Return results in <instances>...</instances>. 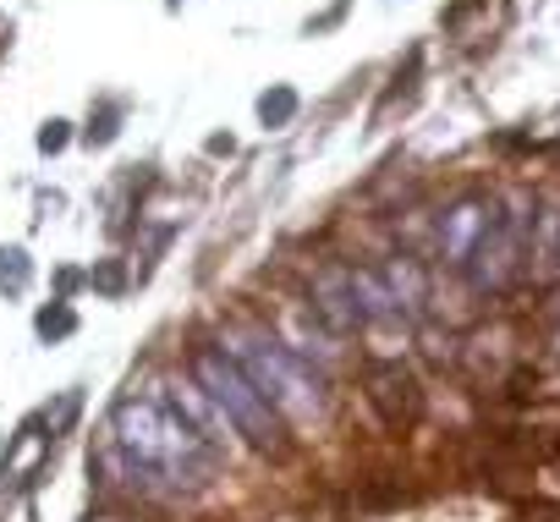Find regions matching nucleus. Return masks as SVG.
<instances>
[{
	"label": "nucleus",
	"mask_w": 560,
	"mask_h": 522,
	"mask_svg": "<svg viewBox=\"0 0 560 522\" xmlns=\"http://www.w3.org/2000/svg\"><path fill=\"white\" fill-rule=\"evenodd\" d=\"M527 231H533V214L494 198V214H489V225H483V236L467 258V276H472L478 292H505L527 270Z\"/></svg>",
	"instance_id": "4"
},
{
	"label": "nucleus",
	"mask_w": 560,
	"mask_h": 522,
	"mask_svg": "<svg viewBox=\"0 0 560 522\" xmlns=\"http://www.w3.org/2000/svg\"><path fill=\"white\" fill-rule=\"evenodd\" d=\"M292 111H298V94H292V89H275V94H264V100H258L264 127H287V121H292Z\"/></svg>",
	"instance_id": "13"
},
{
	"label": "nucleus",
	"mask_w": 560,
	"mask_h": 522,
	"mask_svg": "<svg viewBox=\"0 0 560 522\" xmlns=\"http://www.w3.org/2000/svg\"><path fill=\"white\" fill-rule=\"evenodd\" d=\"M369 402L385 418V429H401L418 413V380L401 363H374L369 369Z\"/></svg>",
	"instance_id": "8"
},
{
	"label": "nucleus",
	"mask_w": 560,
	"mask_h": 522,
	"mask_svg": "<svg viewBox=\"0 0 560 522\" xmlns=\"http://www.w3.org/2000/svg\"><path fill=\"white\" fill-rule=\"evenodd\" d=\"M527 276L533 281H555L560 276V209H538L533 231H527Z\"/></svg>",
	"instance_id": "10"
},
{
	"label": "nucleus",
	"mask_w": 560,
	"mask_h": 522,
	"mask_svg": "<svg viewBox=\"0 0 560 522\" xmlns=\"http://www.w3.org/2000/svg\"><path fill=\"white\" fill-rule=\"evenodd\" d=\"M308 309H314L336 336L363 330V309H358V292H352V270H347V265H325V270L308 281Z\"/></svg>",
	"instance_id": "5"
},
{
	"label": "nucleus",
	"mask_w": 560,
	"mask_h": 522,
	"mask_svg": "<svg viewBox=\"0 0 560 522\" xmlns=\"http://www.w3.org/2000/svg\"><path fill=\"white\" fill-rule=\"evenodd\" d=\"M72 330V314L56 309V314H39V336H67Z\"/></svg>",
	"instance_id": "15"
},
{
	"label": "nucleus",
	"mask_w": 560,
	"mask_h": 522,
	"mask_svg": "<svg viewBox=\"0 0 560 522\" xmlns=\"http://www.w3.org/2000/svg\"><path fill=\"white\" fill-rule=\"evenodd\" d=\"M275 336L287 341V347H292L308 369H319V374L341 363V336H336V330H330V325L308 309V303H303V309H287V320H280V330H275Z\"/></svg>",
	"instance_id": "6"
},
{
	"label": "nucleus",
	"mask_w": 560,
	"mask_h": 522,
	"mask_svg": "<svg viewBox=\"0 0 560 522\" xmlns=\"http://www.w3.org/2000/svg\"><path fill=\"white\" fill-rule=\"evenodd\" d=\"M39 143H45V149H61V143H67V132H61V121H50V132H45Z\"/></svg>",
	"instance_id": "16"
},
{
	"label": "nucleus",
	"mask_w": 560,
	"mask_h": 522,
	"mask_svg": "<svg viewBox=\"0 0 560 522\" xmlns=\"http://www.w3.org/2000/svg\"><path fill=\"white\" fill-rule=\"evenodd\" d=\"M165 396H171V407H176V413H182V418H187V424H192L203 440L231 445V429H236V424L225 418V407H220V402H214V396H209V391H203L192 374H187V380H171V385H165Z\"/></svg>",
	"instance_id": "9"
},
{
	"label": "nucleus",
	"mask_w": 560,
	"mask_h": 522,
	"mask_svg": "<svg viewBox=\"0 0 560 522\" xmlns=\"http://www.w3.org/2000/svg\"><path fill=\"white\" fill-rule=\"evenodd\" d=\"M187 374L225 407V418L236 424V434L253 445V451H264V456H280L287 451V418H280V407L247 380V369L220 347V341H198L192 347V358H187Z\"/></svg>",
	"instance_id": "3"
},
{
	"label": "nucleus",
	"mask_w": 560,
	"mask_h": 522,
	"mask_svg": "<svg viewBox=\"0 0 560 522\" xmlns=\"http://www.w3.org/2000/svg\"><path fill=\"white\" fill-rule=\"evenodd\" d=\"M489 214H494V198H462V204L445 209V220H440V258H445V265L467 270V258H472Z\"/></svg>",
	"instance_id": "7"
},
{
	"label": "nucleus",
	"mask_w": 560,
	"mask_h": 522,
	"mask_svg": "<svg viewBox=\"0 0 560 522\" xmlns=\"http://www.w3.org/2000/svg\"><path fill=\"white\" fill-rule=\"evenodd\" d=\"M0 287H12V292H23L28 287V253H0Z\"/></svg>",
	"instance_id": "14"
},
{
	"label": "nucleus",
	"mask_w": 560,
	"mask_h": 522,
	"mask_svg": "<svg viewBox=\"0 0 560 522\" xmlns=\"http://www.w3.org/2000/svg\"><path fill=\"white\" fill-rule=\"evenodd\" d=\"M555 352H560V325H555Z\"/></svg>",
	"instance_id": "18"
},
{
	"label": "nucleus",
	"mask_w": 560,
	"mask_h": 522,
	"mask_svg": "<svg viewBox=\"0 0 560 522\" xmlns=\"http://www.w3.org/2000/svg\"><path fill=\"white\" fill-rule=\"evenodd\" d=\"M385 276V287H390V298L401 303V314L412 320L418 309H423V298H429V287H423V270H418V258H407V253H396L390 265L380 270Z\"/></svg>",
	"instance_id": "12"
},
{
	"label": "nucleus",
	"mask_w": 560,
	"mask_h": 522,
	"mask_svg": "<svg viewBox=\"0 0 560 522\" xmlns=\"http://www.w3.org/2000/svg\"><path fill=\"white\" fill-rule=\"evenodd\" d=\"M94 522H127V517H94Z\"/></svg>",
	"instance_id": "17"
},
{
	"label": "nucleus",
	"mask_w": 560,
	"mask_h": 522,
	"mask_svg": "<svg viewBox=\"0 0 560 522\" xmlns=\"http://www.w3.org/2000/svg\"><path fill=\"white\" fill-rule=\"evenodd\" d=\"M220 347L247 369V380L280 407V418L287 424H314L325 413V385H319V369H308L287 341H280L269 325H225L220 330Z\"/></svg>",
	"instance_id": "2"
},
{
	"label": "nucleus",
	"mask_w": 560,
	"mask_h": 522,
	"mask_svg": "<svg viewBox=\"0 0 560 522\" xmlns=\"http://www.w3.org/2000/svg\"><path fill=\"white\" fill-rule=\"evenodd\" d=\"M352 292H358V309H363V330H369V325H374V330L407 325V314H401V303L390 298V287H385L380 270H352Z\"/></svg>",
	"instance_id": "11"
},
{
	"label": "nucleus",
	"mask_w": 560,
	"mask_h": 522,
	"mask_svg": "<svg viewBox=\"0 0 560 522\" xmlns=\"http://www.w3.org/2000/svg\"><path fill=\"white\" fill-rule=\"evenodd\" d=\"M110 440H116L132 462H143L149 473H160V478L171 484V495L203 489L209 473L220 467V445L203 440V434L171 407L165 391H132V396H121L116 413H110Z\"/></svg>",
	"instance_id": "1"
}]
</instances>
